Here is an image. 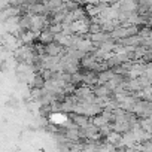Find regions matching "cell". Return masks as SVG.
<instances>
[{"mask_svg":"<svg viewBox=\"0 0 152 152\" xmlns=\"http://www.w3.org/2000/svg\"><path fill=\"white\" fill-rule=\"evenodd\" d=\"M6 106H9V107H17V106H18V100H17L15 97H11V99L6 102Z\"/></svg>","mask_w":152,"mask_h":152,"instance_id":"obj_1","label":"cell"},{"mask_svg":"<svg viewBox=\"0 0 152 152\" xmlns=\"http://www.w3.org/2000/svg\"><path fill=\"white\" fill-rule=\"evenodd\" d=\"M8 70V61L6 60H2V61H0V72H6Z\"/></svg>","mask_w":152,"mask_h":152,"instance_id":"obj_2","label":"cell"}]
</instances>
